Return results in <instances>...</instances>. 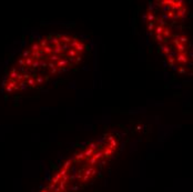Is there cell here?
Listing matches in <instances>:
<instances>
[{"label": "cell", "mask_w": 193, "mask_h": 192, "mask_svg": "<svg viewBox=\"0 0 193 192\" xmlns=\"http://www.w3.org/2000/svg\"><path fill=\"white\" fill-rule=\"evenodd\" d=\"M90 51L83 37L53 32L31 42L3 80V90L18 93L41 88L77 68Z\"/></svg>", "instance_id": "6da1fadb"}, {"label": "cell", "mask_w": 193, "mask_h": 192, "mask_svg": "<svg viewBox=\"0 0 193 192\" xmlns=\"http://www.w3.org/2000/svg\"><path fill=\"white\" fill-rule=\"evenodd\" d=\"M119 146L120 139L113 132L92 139L62 162L40 192H81L113 160Z\"/></svg>", "instance_id": "7a4b0ae2"}]
</instances>
